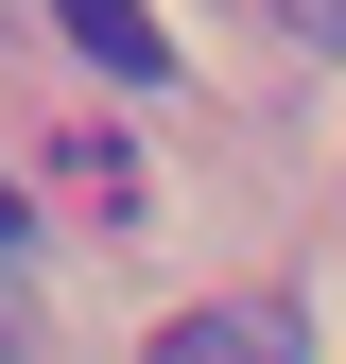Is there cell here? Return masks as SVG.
<instances>
[{"label":"cell","mask_w":346,"mask_h":364,"mask_svg":"<svg viewBox=\"0 0 346 364\" xmlns=\"http://www.w3.org/2000/svg\"><path fill=\"white\" fill-rule=\"evenodd\" d=\"M52 18H69V53H104L121 87H156V70H173V35L139 18V0H52Z\"/></svg>","instance_id":"1"},{"label":"cell","mask_w":346,"mask_h":364,"mask_svg":"<svg viewBox=\"0 0 346 364\" xmlns=\"http://www.w3.org/2000/svg\"><path fill=\"white\" fill-rule=\"evenodd\" d=\"M156 364H294V330H277V312H173Z\"/></svg>","instance_id":"2"},{"label":"cell","mask_w":346,"mask_h":364,"mask_svg":"<svg viewBox=\"0 0 346 364\" xmlns=\"http://www.w3.org/2000/svg\"><path fill=\"white\" fill-rule=\"evenodd\" d=\"M277 18H294V35H312V53H346V0H277Z\"/></svg>","instance_id":"3"}]
</instances>
